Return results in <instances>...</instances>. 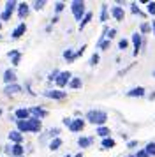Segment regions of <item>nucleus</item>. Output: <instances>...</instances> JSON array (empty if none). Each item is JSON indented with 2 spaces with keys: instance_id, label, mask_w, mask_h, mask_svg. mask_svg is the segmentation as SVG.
<instances>
[{
  "instance_id": "nucleus-1",
  "label": "nucleus",
  "mask_w": 155,
  "mask_h": 157,
  "mask_svg": "<svg viewBox=\"0 0 155 157\" xmlns=\"http://www.w3.org/2000/svg\"><path fill=\"white\" fill-rule=\"evenodd\" d=\"M90 120H92V122H104V120H106V115H104V113H90Z\"/></svg>"
},
{
  "instance_id": "nucleus-8",
  "label": "nucleus",
  "mask_w": 155,
  "mask_h": 157,
  "mask_svg": "<svg viewBox=\"0 0 155 157\" xmlns=\"http://www.w3.org/2000/svg\"><path fill=\"white\" fill-rule=\"evenodd\" d=\"M79 143H81V145H88V143H90V139H81Z\"/></svg>"
},
{
  "instance_id": "nucleus-10",
  "label": "nucleus",
  "mask_w": 155,
  "mask_h": 157,
  "mask_svg": "<svg viewBox=\"0 0 155 157\" xmlns=\"http://www.w3.org/2000/svg\"><path fill=\"white\" fill-rule=\"evenodd\" d=\"M154 76H155V73H154Z\"/></svg>"
},
{
  "instance_id": "nucleus-3",
  "label": "nucleus",
  "mask_w": 155,
  "mask_h": 157,
  "mask_svg": "<svg viewBox=\"0 0 155 157\" xmlns=\"http://www.w3.org/2000/svg\"><path fill=\"white\" fill-rule=\"evenodd\" d=\"M148 152H150V154H155V145H148Z\"/></svg>"
},
{
  "instance_id": "nucleus-4",
  "label": "nucleus",
  "mask_w": 155,
  "mask_h": 157,
  "mask_svg": "<svg viewBox=\"0 0 155 157\" xmlns=\"http://www.w3.org/2000/svg\"><path fill=\"white\" fill-rule=\"evenodd\" d=\"M99 134H100V136H106V134H108V129H99Z\"/></svg>"
},
{
  "instance_id": "nucleus-5",
  "label": "nucleus",
  "mask_w": 155,
  "mask_h": 157,
  "mask_svg": "<svg viewBox=\"0 0 155 157\" xmlns=\"http://www.w3.org/2000/svg\"><path fill=\"white\" fill-rule=\"evenodd\" d=\"M104 147H113V141H111V139H106V141H104Z\"/></svg>"
},
{
  "instance_id": "nucleus-9",
  "label": "nucleus",
  "mask_w": 155,
  "mask_h": 157,
  "mask_svg": "<svg viewBox=\"0 0 155 157\" xmlns=\"http://www.w3.org/2000/svg\"><path fill=\"white\" fill-rule=\"evenodd\" d=\"M139 157H146V154H145V152H141V154H139Z\"/></svg>"
},
{
  "instance_id": "nucleus-2",
  "label": "nucleus",
  "mask_w": 155,
  "mask_h": 157,
  "mask_svg": "<svg viewBox=\"0 0 155 157\" xmlns=\"http://www.w3.org/2000/svg\"><path fill=\"white\" fill-rule=\"evenodd\" d=\"M129 96H143V88H134Z\"/></svg>"
},
{
  "instance_id": "nucleus-7",
  "label": "nucleus",
  "mask_w": 155,
  "mask_h": 157,
  "mask_svg": "<svg viewBox=\"0 0 155 157\" xmlns=\"http://www.w3.org/2000/svg\"><path fill=\"white\" fill-rule=\"evenodd\" d=\"M115 16L116 18H122V11L120 9H115Z\"/></svg>"
},
{
  "instance_id": "nucleus-6",
  "label": "nucleus",
  "mask_w": 155,
  "mask_h": 157,
  "mask_svg": "<svg viewBox=\"0 0 155 157\" xmlns=\"http://www.w3.org/2000/svg\"><path fill=\"white\" fill-rule=\"evenodd\" d=\"M148 9H150V13H152V14H155V4H154V2L150 4V7H148Z\"/></svg>"
}]
</instances>
